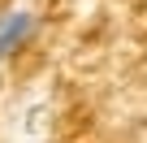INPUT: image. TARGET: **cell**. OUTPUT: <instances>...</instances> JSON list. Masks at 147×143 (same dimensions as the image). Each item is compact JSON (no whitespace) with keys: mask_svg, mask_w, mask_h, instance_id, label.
<instances>
[{"mask_svg":"<svg viewBox=\"0 0 147 143\" xmlns=\"http://www.w3.org/2000/svg\"><path fill=\"white\" fill-rule=\"evenodd\" d=\"M35 26H39V18H35L30 9H13V13L0 18V61H9V56L35 35Z\"/></svg>","mask_w":147,"mask_h":143,"instance_id":"obj_1","label":"cell"}]
</instances>
